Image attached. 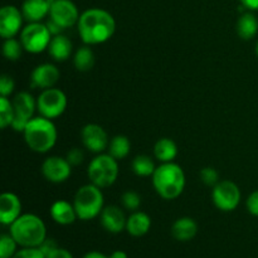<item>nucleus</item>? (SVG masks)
I'll return each instance as SVG.
<instances>
[{"label": "nucleus", "instance_id": "obj_34", "mask_svg": "<svg viewBox=\"0 0 258 258\" xmlns=\"http://www.w3.org/2000/svg\"><path fill=\"white\" fill-rule=\"evenodd\" d=\"M15 82L10 76L3 75L0 78V96H4L8 97L9 95H12L13 91H14Z\"/></svg>", "mask_w": 258, "mask_h": 258}, {"label": "nucleus", "instance_id": "obj_31", "mask_svg": "<svg viewBox=\"0 0 258 258\" xmlns=\"http://www.w3.org/2000/svg\"><path fill=\"white\" fill-rule=\"evenodd\" d=\"M121 203L128 211L136 212L141 206V197L136 191L127 190L121 197Z\"/></svg>", "mask_w": 258, "mask_h": 258}, {"label": "nucleus", "instance_id": "obj_10", "mask_svg": "<svg viewBox=\"0 0 258 258\" xmlns=\"http://www.w3.org/2000/svg\"><path fill=\"white\" fill-rule=\"evenodd\" d=\"M12 102L14 107V120L12 122V127L17 133H23L28 122L33 118L37 108V100H34L29 92H19L15 95Z\"/></svg>", "mask_w": 258, "mask_h": 258}, {"label": "nucleus", "instance_id": "obj_37", "mask_svg": "<svg viewBox=\"0 0 258 258\" xmlns=\"http://www.w3.org/2000/svg\"><path fill=\"white\" fill-rule=\"evenodd\" d=\"M45 258H73V254L71 253L70 251H67V249L57 247V248L53 249L52 252H49V253L45 256Z\"/></svg>", "mask_w": 258, "mask_h": 258}, {"label": "nucleus", "instance_id": "obj_36", "mask_svg": "<svg viewBox=\"0 0 258 258\" xmlns=\"http://www.w3.org/2000/svg\"><path fill=\"white\" fill-rule=\"evenodd\" d=\"M246 207L249 214L258 217V190H254L253 193L249 194L246 202Z\"/></svg>", "mask_w": 258, "mask_h": 258}, {"label": "nucleus", "instance_id": "obj_38", "mask_svg": "<svg viewBox=\"0 0 258 258\" xmlns=\"http://www.w3.org/2000/svg\"><path fill=\"white\" fill-rule=\"evenodd\" d=\"M57 247H58L57 246V242H55L54 239L47 238L44 242H43L42 244H40L39 249L43 252V253H44V256H47V254L49 253V252H52L53 249H55V248H57Z\"/></svg>", "mask_w": 258, "mask_h": 258}, {"label": "nucleus", "instance_id": "obj_21", "mask_svg": "<svg viewBox=\"0 0 258 258\" xmlns=\"http://www.w3.org/2000/svg\"><path fill=\"white\" fill-rule=\"evenodd\" d=\"M48 53L57 62H64L72 54V42L63 34L54 35L48 45Z\"/></svg>", "mask_w": 258, "mask_h": 258}, {"label": "nucleus", "instance_id": "obj_9", "mask_svg": "<svg viewBox=\"0 0 258 258\" xmlns=\"http://www.w3.org/2000/svg\"><path fill=\"white\" fill-rule=\"evenodd\" d=\"M242 194L238 185L231 180H222L213 186L212 201L222 212H232L241 203Z\"/></svg>", "mask_w": 258, "mask_h": 258}, {"label": "nucleus", "instance_id": "obj_23", "mask_svg": "<svg viewBox=\"0 0 258 258\" xmlns=\"http://www.w3.org/2000/svg\"><path fill=\"white\" fill-rule=\"evenodd\" d=\"M154 155L161 163H171L178 155V146L171 139L163 138L156 141L154 146Z\"/></svg>", "mask_w": 258, "mask_h": 258}, {"label": "nucleus", "instance_id": "obj_6", "mask_svg": "<svg viewBox=\"0 0 258 258\" xmlns=\"http://www.w3.org/2000/svg\"><path fill=\"white\" fill-rule=\"evenodd\" d=\"M118 160L110 154H98L90 163L87 175L91 183L98 188H108L113 185L118 176Z\"/></svg>", "mask_w": 258, "mask_h": 258}, {"label": "nucleus", "instance_id": "obj_19", "mask_svg": "<svg viewBox=\"0 0 258 258\" xmlns=\"http://www.w3.org/2000/svg\"><path fill=\"white\" fill-rule=\"evenodd\" d=\"M49 213L53 221L60 226H70V224L75 223L76 219L78 218L73 203L71 204L67 201L54 202L50 207Z\"/></svg>", "mask_w": 258, "mask_h": 258}, {"label": "nucleus", "instance_id": "obj_8", "mask_svg": "<svg viewBox=\"0 0 258 258\" xmlns=\"http://www.w3.org/2000/svg\"><path fill=\"white\" fill-rule=\"evenodd\" d=\"M67 108V96L58 88H47L37 98V110L40 116L49 120L59 117Z\"/></svg>", "mask_w": 258, "mask_h": 258}, {"label": "nucleus", "instance_id": "obj_13", "mask_svg": "<svg viewBox=\"0 0 258 258\" xmlns=\"http://www.w3.org/2000/svg\"><path fill=\"white\" fill-rule=\"evenodd\" d=\"M81 140L83 146L91 153L102 154L108 149V135L102 126L97 123H88L81 131Z\"/></svg>", "mask_w": 258, "mask_h": 258}, {"label": "nucleus", "instance_id": "obj_43", "mask_svg": "<svg viewBox=\"0 0 258 258\" xmlns=\"http://www.w3.org/2000/svg\"><path fill=\"white\" fill-rule=\"evenodd\" d=\"M256 54H257V57H258V40H257V43H256Z\"/></svg>", "mask_w": 258, "mask_h": 258}, {"label": "nucleus", "instance_id": "obj_4", "mask_svg": "<svg viewBox=\"0 0 258 258\" xmlns=\"http://www.w3.org/2000/svg\"><path fill=\"white\" fill-rule=\"evenodd\" d=\"M10 234L20 247H39L47 239V227L35 214H22L10 224Z\"/></svg>", "mask_w": 258, "mask_h": 258}, {"label": "nucleus", "instance_id": "obj_2", "mask_svg": "<svg viewBox=\"0 0 258 258\" xmlns=\"http://www.w3.org/2000/svg\"><path fill=\"white\" fill-rule=\"evenodd\" d=\"M153 185L156 193L165 201L176 199L185 188V174L180 165L161 163L153 174Z\"/></svg>", "mask_w": 258, "mask_h": 258}, {"label": "nucleus", "instance_id": "obj_39", "mask_svg": "<svg viewBox=\"0 0 258 258\" xmlns=\"http://www.w3.org/2000/svg\"><path fill=\"white\" fill-rule=\"evenodd\" d=\"M45 24H47L48 29H49L50 34H52L53 37H54V35H58V34H60V33H62L63 28L60 27V25H58L57 23L53 22V20L49 19L47 23H45Z\"/></svg>", "mask_w": 258, "mask_h": 258}, {"label": "nucleus", "instance_id": "obj_33", "mask_svg": "<svg viewBox=\"0 0 258 258\" xmlns=\"http://www.w3.org/2000/svg\"><path fill=\"white\" fill-rule=\"evenodd\" d=\"M13 258H45V256L39 247H22V249L17 251Z\"/></svg>", "mask_w": 258, "mask_h": 258}, {"label": "nucleus", "instance_id": "obj_22", "mask_svg": "<svg viewBox=\"0 0 258 258\" xmlns=\"http://www.w3.org/2000/svg\"><path fill=\"white\" fill-rule=\"evenodd\" d=\"M151 218L144 212H134L126 222V231L133 237H143L150 231Z\"/></svg>", "mask_w": 258, "mask_h": 258}, {"label": "nucleus", "instance_id": "obj_35", "mask_svg": "<svg viewBox=\"0 0 258 258\" xmlns=\"http://www.w3.org/2000/svg\"><path fill=\"white\" fill-rule=\"evenodd\" d=\"M66 159H67L68 163H70L72 166H77L83 161V159H85V154H83V151L81 150V149L73 148L68 151Z\"/></svg>", "mask_w": 258, "mask_h": 258}, {"label": "nucleus", "instance_id": "obj_42", "mask_svg": "<svg viewBox=\"0 0 258 258\" xmlns=\"http://www.w3.org/2000/svg\"><path fill=\"white\" fill-rule=\"evenodd\" d=\"M108 258H128V257H127V254H126V252L115 251V252H112V254H111Z\"/></svg>", "mask_w": 258, "mask_h": 258}, {"label": "nucleus", "instance_id": "obj_32", "mask_svg": "<svg viewBox=\"0 0 258 258\" xmlns=\"http://www.w3.org/2000/svg\"><path fill=\"white\" fill-rule=\"evenodd\" d=\"M199 175H201L202 181L208 186H214L219 183L218 171L214 168H211V166H207V168L202 169Z\"/></svg>", "mask_w": 258, "mask_h": 258}, {"label": "nucleus", "instance_id": "obj_29", "mask_svg": "<svg viewBox=\"0 0 258 258\" xmlns=\"http://www.w3.org/2000/svg\"><path fill=\"white\" fill-rule=\"evenodd\" d=\"M23 45L22 42L15 38H9V39H5L4 44H3V54L7 59L9 60H18L22 55L23 52Z\"/></svg>", "mask_w": 258, "mask_h": 258}, {"label": "nucleus", "instance_id": "obj_27", "mask_svg": "<svg viewBox=\"0 0 258 258\" xmlns=\"http://www.w3.org/2000/svg\"><path fill=\"white\" fill-rule=\"evenodd\" d=\"M131 169L138 176H153L156 168L150 156L138 155L131 163Z\"/></svg>", "mask_w": 258, "mask_h": 258}, {"label": "nucleus", "instance_id": "obj_17", "mask_svg": "<svg viewBox=\"0 0 258 258\" xmlns=\"http://www.w3.org/2000/svg\"><path fill=\"white\" fill-rule=\"evenodd\" d=\"M100 221L103 228L107 232L113 234L121 233L126 229V222L127 218L125 217L123 212L117 206H108L103 208L100 214Z\"/></svg>", "mask_w": 258, "mask_h": 258}, {"label": "nucleus", "instance_id": "obj_7", "mask_svg": "<svg viewBox=\"0 0 258 258\" xmlns=\"http://www.w3.org/2000/svg\"><path fill=\"white\" fill-rule=\"evenodd\" d=\"M50 40H52V34L47 24H43L40 22L29 23L20 32V42H22L23 48L33 54H38L48 49Z\"/></svg>", "mask_w": 258, "mask_h": 258}, {"label": "nucleus", "instance_id": "obj_24", "mask_svg": "<svg viewBox=\"0 0 258 258\" xmlns=\"http://www.w3.org/2000/svg\"><path fill=\"white\" fill-rule=\"evenodd\" d=\"M237 33L239 38L249 40L254 38L258 33V19L253 13H244L237 22Z\"/></svg>", "mask_w": 258, "mask_h": 258}, {"label": "nucleus", "instance_id": "obj_1", "mask_svg": "<svg viewBox=\"0 0 258 258\" xmlns=\"http://www.w3.org/2000/svg\"><path fill=\"white\" fill-rule=\"evenodd\" d=\"M77 27L82 42L87 45H95L107 42L115 34L116 22L107 10L92 8L81 14Z\"/></svg>", "mask_w": 258, "mask_h": 258}, {"label": "nucleus", "instance_id": "obj_20", "mask_svg": "<svg viewBox=\"0 0 258 258\" xmlns=\"http://www.w3.org/2000/svg\"><path fill=\"white\" fill-rule=\"evenodd\" d=\"M198 224L190 217H181L171 226V236L180 242H188L197 236Z\"/></svg>", "mask_w": 258, "mask_h": 258}, {"label": "nucleus", "instance_id": "obj_25", "mask_svg": "<svg viewBox=\"0 0 258 258\" xmlns=\"http://www.w3.org/2000/svg\"><path fill=\"white\" fill-rule=\"evenodd\" d=\"M73 64L80 72H88L95 66V53L87 44L80 47L73 57Z\"/></svg>", "mask_w": 258, "mask_h": 258}, {"label": "nucleus", "instance_id": "obj_3", "mask_svg": "<svg viewBox=\"0 0 258 258\" xmlns=\"http://www.w3.org/2000/svg\"><path fill=\"white\" fill-rule=\"evenodd\" d=\"M24 140L30 150L45 154L54 148L57 143V128L52 120L47 117H33L23 131Z\"/></svg>", "mask_w": 258, "mask_h": 258}, {"label": "nucleus", "instance_id": "obj_11", "mask_svg": "<svg viewBox=\"0 0 258 258\" xmlns=\"http://www.w3.org/2000/svg\"><path fill=\"white\" fill-rule=\"evenodd\" d=\"M80 12L71 0H53L49 10V19L67 29L77 24L80 20Z\"/></svg>", "mask_w": 258, "mask_h": 258}, {"label": "nucleus", "instance_id": "obj_16", "mask_svg": "<svg viewBox=\"0 0 258 258\" xmlns=\"http://www.w3.org/2000/svg\"><path fill=\"white\" fill-rule=\"evenodd\" d=\"M22 216V202L14 193H3L0 196V222L10 226Z\"/></svg>", "mask_w": 258, "mask_h": 258}, {"label": "nucleus", "instance_id": "obj_40", "mask_svg": "<svg viewBox=\"0 0 258 258\" xmlns=\"http://www.w3.org/2000/svg\"><path fill=\"white\" fill-rule=\"evenodd\" d=\"M244 8L249 10H258V0H239Z\"/></svg>", "mask_w": 258, "mask_h": 258}, {"label": "nucleus", "instance_id": "obj_5", "mask_svg": "<svg viewBox=\"0 0 258 258\" xmlns=\"http://www.w3.org/2000/svg\"><path fill=\"white\" fill-rule=\"evenodd\" d=\"M76 213L81 221L95 219L103 211V194L101 188L92 183L81 186L73 199Z\"/></svg>", "mask_w": 258, "mask_h": 258}, {"label": "nucleus", "instance_id": "obj_12", "mask_svg": "<svg viewBox=\"0 0 258 258\" xmlns=\"http://www.w3.org/2000/svg\"><path fill=\"white\" fill-rule=\"evenodd\" d=\"M42 174L48 181L54 184L64 183L72 174V165L66 158L49 156L42 164Z\"/></svg>", "mask_w": 258, "mask_h": 258}, {"label": "nucleus", "instance_id": "obj_30", "mask_svg": "<svg viewBox=\"0 0 258 258\" xmlns=\"http://www.w3.org/2000/svg\"><path fill=\"white\" fill-rule=\"evenodd\" d=\"M19 244L17 243L12 234H2L0 237V258H13L17 253V247Z\"/></svg>", "mask_w": 258, "mask_h": 258}, {"label": "nucleus", "instance_id": "obj_26", "mask_svg": "<svg viewBox=\"0 0 258 258\" xmlns=\"http://www.w3.org/2000/svg\"><path fill=\"white\" fill-rule=\"evenodd\" d=\"M131 144L126 136L117 135L115 138L111 139L110 144H108V154L116 160H122L126 156L130 154Z\"/></svg>", "mask_w": 258, "mask_h": 258}, {"label": "nucleus", "instance_id": "obj_41", "mask_svg": "<svg viewBox=\"0 0 258 258\" xmlns=\"http://www.w3.org/2000/svg\"><path fill=\"white\" fill-rule=\"evenodd\" d=\"M83 258H108V257L98 251H91V252H87V253L83 256Z\"/></svg>", "mask_w": 258, "mask_h": 258}, {"label": "nucleus", "instance_id": "obj_14", "mask_svg": "<svg viewBox=\"0 0 258 258\" xmlns=\"http://www.w3.org/2000/svg\"><path fill=\"white\" fill-rule=\"evenodd\" d=\"M23 13L14 5H7L0 10V35L4 39L14 38L22 29Z\"/></svg>", "mask_w": 258, "mask_h": 258}, {"label": "nucleus", "instance_id": "obj_28", "mask_svg": "<svg viewBox=\"0 0 258 258\" xmlns=\"http://www.w3.org/2000/svg\"><path fill=\"white\" fill-rule=\"evenodd\" d=\"M14 120V107L13 102L8 97L0 96V126L2 128H7L8 126H12Z\"/></svg>", "mask_w": 258, "mask_h": 258}, {"label": "nucleus", "instance_id": "obj_15", "mask_svg": "<svg viewBox=\"0 0 258 258\" xmlns=\"http://www.w3.org/2000/svg\"><path fill=\"white\" fill-rule=\"evenodd\" d=\"M59 77L60 72L54 64L43 63L33 70L30 75V85L33 88L47 90V88L54 87L55 83L59 81Z\"/></svg>", "mask_w": 258, "mask_h": 258}, {"label": "nucleus", "instance_id": "obj_18", "mask_svg": "<svg viewBox=\"0 0 258 258\" xmlns=\"http://www.w3.org/2000/svg\"><path fill=\"white\" fill-rule=\"evenodd\" d=\"M53 0H25L22 5L23 17L29 23H38L49 15Z\"/></svg>", "mask_w": 258, "mask_h": 258}]
</instances>
